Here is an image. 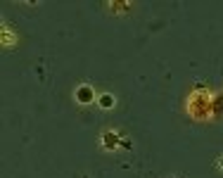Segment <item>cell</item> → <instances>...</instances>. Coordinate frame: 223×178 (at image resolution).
Instances as JSON below:
<instances>
[{
	"mask_svg": "<svg viewBox=\"0 0 223 178\" xmlns=\"http://www.w3.org/2000/svg\"><path fill=\"white\" fill-rule=\"evenodd\" d=\"M102 107H112V97H109V95L102 97Z\"/></svg>",
	"mask_w": 223,
	"mask_h": 178,
	"instance_id": "obj_2",
	"label": "cell"
},
{
	"mask_svg": "<svg viewBox=\"0 0 223 178\" xmlns=\"http://www.w3.org/2000/svg\"><path fill=\"white\" fill-rule=\"evenodd\" d=\"M76 97H78V102H90V100H93V90L83 86V88L76 90Z\"/></svg>",
	"mask_w": 223,
	"mask_h": 178,
	"instance_id": "obj_1",
	"label": "cell"
}]
</instances>
